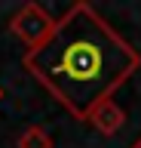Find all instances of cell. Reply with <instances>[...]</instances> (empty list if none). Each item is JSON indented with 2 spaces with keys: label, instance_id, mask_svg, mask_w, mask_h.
I'll return each instance as SVG.
<instances>
[{
  "label": "cell",
  "instance_id": "obj_1",
  "mask_svg": "<svg viewBox=\"0 0 141 148\" xmlns=\"http://www.w3.org/2000/svg\"><path fill=\"white\" fill-rule=\"evenodd\" d=\"M25 71L74 120H89L92 108L113 99L141 68V53L92 6L74 3L55 18V31L40 49L22 59Z\"/></svg>",
  "mask_w": 141,
  "mask_h": 148
},
{
  "label": "cell",
  "instance_id": "obj_2",
  "mask_svg": "<svg viewBox=\"0 0 141 148\" xmlns=\"http://www.w3.org/2000/svg\"><path fill=\"white\" fill-rule=\"evenodd\" d=\"M9 31L28 46V53H31V49H40V46L49 40V34L55 31V18L49 16L40 3L28 0V3H22V6L12 12Z\"/></svg>",
  "mask_w": 141,
  "mask_h": 148
},
{
  "label": "cell",
  "instance_id": "obj_3",
  "mask_svg": "<svg viewBox=\"0 0 141 148\" xmlns=\"http://www.w3.org/2000/svg\"><path fill=\"white\" fill-rule=\"evenodd\" d=\"M86 123H92L101 136L111 139V136H117V133L126 127V111H123L113 99H104V102H98V105L92 108V114H89Z\"/></svg>",
  "mask_w": 141,
  "mask_h": 148
},
{
  "label": "cell",
  "instance_id": "obj_4",
  "mask_svg": "<svg viewBox=\"0 0 141 148\" xmlns=\"http://www.w3.org/2000/svg\"><path fill=\"white\" fill-rule=\"evenodd\" d=\"M16 148H55V142H52V136H49L43 127L28 123V127L16 136Z\"/></svg>",
  "mask_w": 141,
  "mask_h": 148
},
{
  "label": "cell",
  "instance_id": "obj_5",
  "mask_svg": "<svg viewBox=\"0 0 141 148\" xmlns=\"http://www.w3.org/2000/svg\"><path fill=\"white\" fill-rule=\"evenodd\" d=\"M129 148H141V136H138V139H135V142H132V145H129Z\"/></svg>",
  "mask_w": 141,
  "mask_h": 148
},
{
  "label": "cell",
  "instance_id": "obj_6",
  "mask_svg": "<svg viewBox=\"0 0 141 148\" xmlns=\"http://www.w3.org/2000/svg\"><path fill=\"white\" fill-rule=\"evenodd\" d=\"M0 99H3V86H0Z\"/></svg>",
  "mask_w": 141,
  "mask_h": 148
}]
</instances>
